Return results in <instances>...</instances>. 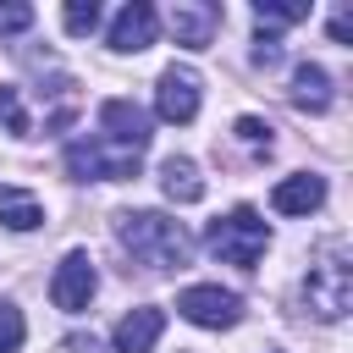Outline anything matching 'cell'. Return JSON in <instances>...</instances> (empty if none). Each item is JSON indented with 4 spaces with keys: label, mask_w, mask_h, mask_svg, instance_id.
I'll use <instances>...</instances> for the list:
<instances>
[{
    "label": "cell",
    "mask_w": 353,
    "mask_h": 353,
    "mask_svg": "<svg viewBox=\"0 0 353 353\" xmlns=\"http://www.w3.org/2000/svg\"><path fill=\"white\" fill-rule=\"evenodd\" d=\"M116 237L149 270H182L193 259V237L182 232V221H171L160 210H121L116 215Z\"/></svg>",
    "instance_id": "6da1fadb"
},
{
    "label": "cell",
    "mask_w": 353,
    "mask_h": 353,
    "mask_svg": "<svg viewBox=\"0 0 353 353\" xmlns=\"http://www.w3.org/2000/svg\"><path fill=\"white\" fill-rule=\"evenodd\" d=\"M204 248H210L215 259L237 265V270H254V265H259V254L270 248V226H265V215H259V210L237 204L232 215L210 221V232H204Z\"/></svg>",
    "instance_id": "7a4b0ae2"
},
{
    "label": "cell",
    "mask_w": 353,
    "mask_h": 353,
    "mask_svg": "<svg viewBox=\"0 0 353 353\" xmlns=\"http://www.w3.org/2000/svg\"><path fill=\"white\" fill-rule=\"evenodd\" d=\"M303 309L314 320H325V325L353 309V270H347L342 248H331L320 265H309V276H303Z\"/></svg>",
    "instance_id": "3957f363"
},
{
    "label": "cell",
    "mask_w": 353,
    "mask_h": 353,
    "mask_svg": "<svg viewBox=\"0 0 353 353\" xmlns=\"http://www.w3.org/2000/svg\"><path fill=\"white\" fill-rule=\"evenodd\" d=\"M138 160H143V154L116 149V143H105V138H77V143H66V171H72L77 182H127V176H138Z\"/></svg>",
    "instance_id": "277c9868"
},
{
    "label": "cell",
    "mask_w": 353,
    "mask_h": 353,
    "mask_svg": "<svg viewBox=\"0 0 353 353\" xmlns=\"http://www.w3.org/2000/svg\"><path fill=\"white\" fill-rule=\"evenodd\" d=\"M176 314L193 320V325H204V331H226V325L243 320V298L226 292V287H215V281H199V287L176 292Z\"/></svg>",
    "instance_id": "5b68a950"
},
{
    "label": "cell",
    "mask_w": 353,
    "mask_h": 353,
    "mask_svg": "<svg viewBox=\"0 0 353 353\" xmlns=\"http://www.w3.org/2000/svg\"><path fill=\"white\" fill-rule=\"evenodd\" d=\"M94 292H99V270H94V259H88L83 248H72V254L55 265V276H50V298H55V309L83 314V309L94 303Z\"/></svg>",
    "instance_id": "8992f818"
},
{
    "label": "cell",
    "mask_w": 353,
    "mask_h": 353,
    "mask_svg": "<svg viewBox=\"0 0 353 353\" xmlns=\"http://www.w3.org/2000/svg\"><path fill=\"white\" fill-rule=\"evenodd\" d=\"M165 28H171V39L182 50H210V39L221 28V6L215 0H176L165 11Z\"/></svg>",
    "instance_id": "52a82bcc"
},
{
    "label": "cell",
    "mask_w": 353,
    "mask_h": 353,
    "mask_svg": "<svg viewBox=\"0 0 353 353\" xmlns=\"http://www.w3.org/2000/svg\"><path fill=\"white\" fill-rule=\"evenodd\" d=\"M154 116L160 121H193L199 116V77L188 66H165L160 83H154Z\"/></svg>",
    "instance_id": "ba28073f"
},
{
    "label": "cell",
    "mask_w": 353,
    "mask_h": 353,
    "mask_svg": "<svg viewBox=\"0 0 353 353\" xmlns=\"http://www.w3.org/2000/svg\"><path fill=\"white\" fill-rule=\"evenodd\" d=\"M154 33H160V11H154L149 0H132V6H121V11L110 17V50H116V55L149 50Z\"/></svg>",
    "instance_id": "9c48e42d"
},
{
    "label": "cell",
    "mask_w": 353,
    "mask_h": 353,
    "mask_svg": "<svg viewBox=\"0 0 353 353\" xmlns=\"http://www.w3.org/2000/svg\"><path fill=\"white\" fill-rule=\"evenodd\" d=\"M99 127H105V143H116V149L143 154V143H149V110L132 105V99H105L99 105Z\"/></svg>",
    "instance_id": "30bf717a"
},
{
    "label": "cell",
    "mask_w": 353,
    "mask_h": 353,
    "mask_svg": "<svg viewBox=\"0 0 353 353\" xmlns=\"http://www.w3.org/2000/svg\"><path fill=\"white\" fill-rule=\"evenodd\" d=\"M270 204H276V215H314V210L325 204V176H314V171H292V176L276 182Z\"/></svg>",
    "instance_id": "8fae6325"
},
{
    "label": "cell",
    "mask_w": 353,
    "mask_h": 353,
    "mask_svg": "<svg viewBox=\"0 0 353 353\" xmlns=\"http://www.w3.org/2000/svg\"><path fill=\"white\" fill-rule=\"evenodd\" d=\"M160 331H165V314H160L154 303H143V309H132V314L116 320L110 347H116V353H149V347L160 342Z\"/></svg>",
    "instance_id": "7c38bea8"
},
{
    "label": "cell",
    "mask_w": 353,
    "mask_h": 353,
    "mask_svg": "<svg viewBox=\"0 0 353 353\" xmlns=\"http://www.w3.org/2000/svg\"><path fill=\"white\" fill-rule=\"evenodd\" d=\"M160 188H165V199H176V204H199V199H204V176H199V165H193L188 154H171V160L160 165Z\"/></svg>",
    "instance_id": "4fadbf2b"
},
{
    "label": "cell",
    "mask_w": 353,
    "mask_h": 353,
    "mask_svg": "<svg viewBox=\"0 0 353 353\" xmlns=\"http://www.w3.org/2000/svg\"><path fill=\"white\" fill-rule=\"evenodd\" d=\"M292 105H298V110H314V116L331 105V77H325V66L303 61V66L292 72Z\"/></svg>",
    "instance_id": "5bb4252c"
},
{
    "label": "cell",
    "mask_w": 353,
    "mask_h": 353,
    "mask_svg": "<svg viewBox=\"0 0 353 353\" xmlns=\"http://www.w3.org/2000/svg\"><path fill=\"white\" fill-rule=\"evenodd\" d=\"M0 226H11V232H33V226H44V204L28 199V193H6V199H0Z\"/></svg>",
    "instance_id": "9a60e30c"
},
{
    "label": "cell",
    "mask_w": 353,
    "mask_h": 353,
    "mask_svg": "<svg viewBox=\"0 0 353 353\" xmlns=\"http://www.w3.org/2000/svg\"><path fill=\"white\" fill-rule=\"evenodd\" d=\"M303 17H309L303 0H259V6H254L259 33H265V28H292V22H303Z\"/></svg>",
    "instance_id": "2e32d148"
},
{
    "label": "cell",
    "mask_w": 353,
    "mask_h": 353,
    "mask_svg": "<svg viewBox=\"0 0 353 353\" xmlns=\"http://www.w3.org/2000/svg\"><path fill=\"white\" fill-rule=\"evenodd\" d=\"M22 336H28L22 309H17L11 298H0V353H17V347H22Z\"/></svg>",
    "instance_id": "e0dca14e"
},
{
    "label": "cell",
    "mask_w": 353,
    "mask_h": 353,
    "mask_svg": "<svg viewBox=\"0 0 353 353\" xmlns=\"http://www.w3.org/2000/svg\"><path fill=\"white\" fill-rule=\"evenodd\" d=\"M61 22H66V33L83 39V33L99 28V6H94V0H66V6H61Z\"/></svg>",
    "instance_id": "ac0fdd59"
},
{
    "label": "cell",
    "mask_w": 353,
    "mask_h": 353,
    "mask_svg": "<svg viewBox=\"0 0 353 353\" xmlns=\"http://www.w3.org/2000/svg\"><path fill=\"white\" fill-rule=\"evenodd\" d=\"M232 132H237V143L254 149V154H270V143H276V138H270V121H259V116H237Z\"/></svg>",
    "instance_id": "d6986e66"
},
{
    "label": "cell",
    "mask_w": 353,
    "mask_h": 353,
    "mask_svg": "<svg viewBox=\"0 0 353 353\" xmlns=\"http://www.w3.org/2000/svg\"><path fill=\"white\" fill-rule=\"evenodd\" d=\"M0 127L6 132H28V116H22V94L17 88H0Z\"/></svg>",
    "instance_id": "ffe728a7"
},
{
    "label": "cell",
    "mask_w": 353,
    "mask_h": 353,
    "mask_svg": "<svg viewBox=\"0 0 353 353\" xmlns=\"http://www.w3.org/2000/svg\"><path fill=\"white\" fill-rule=\"evenodd\" d=\"M276 61H281V39H276V33H259V39H254V66L270 72Z\"/></svg>",
    "instance_id": "44dd1931"
},
{
    "label": "cell",
    "mask_w": 353,
    "mask_h": 353,
    "mask_svg": "<svg viewBox=\"0 0 353 353\" xmlns=\"http://www.w3.org/2000/svg\"><path fill=\"white\" fill-rule=\"evenodd\" d=\"M33 28V6H0V33H22Z\"/></svg>",
    "instance_id": "7402d4cb"
},
{
    "label": "cell",
    "mask_w": 353,
    "mask_h": 353,
    "mask_svg": "<svg viewBox=\"0 0 353 353\" xmlns=\"http://www.w3.org/2000/svg\"><path fill=\"white\" fill-rule=\"evenodd\" d=\"M331 39H336V44H347V39H353V17H347V11H336V17H331Z\"/></svg>",
    "instance_id": "603a6c76"
}]
</instances>
